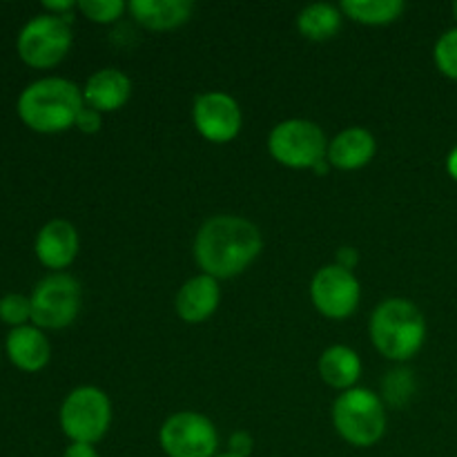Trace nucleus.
I'll list each match as a JSON object with an SVG mask.
<instances>
[{"mask_svg": "<svg viewBox=\"0 0 457 457\" xmlns=\"http://www.w3.org/2000/svg\"><path fill=\"white\" fill-rule=\"evenodd\" d=\"M83 107V87L62 76H45L22 89L16 114L31 132L61 134L74 128Z\"/></svg>", "mask_w": 457, "mask_h": 457, "instance_id": "2", "label": "nucleus"}, {"mask_svg": "<svg viewBox=\"0 0 457 457\" xmlns=\"http://www.w3.org/2000/svg\"><path fill=\"white\" fill-rule=\"evenodd\" d=\"M129 16L147 31H172L192 18L195 4L190 0H132Z\"/></svg>", "mask_w": 457, "mask_h": 457, "instance_id": "17", "label": "nucleus"}, {"mask_svg": "<svg viewBox=\"0 0 457 457\" xmlns=\"http://www.w3.org/2000/svg\"><path fill=\"white\" fill-rule=\"evenodd\" d=\"M58 422L70 442L96 446L112 427L110 395L94 384L71 388L58 411Z\"/></svg>", "mask_w": 457, "mask_h": 457, "instance_id": "5", "label": "nucleus"}, {"mask_svg": "<svg viewBox=\"0 0 457 457\" xmlns=\"http://www.w3.org/2000/svg\"><path fill=\"white\" fill-rule=\"evenodd\" d=\"M262 250L263 235L250 219L239 214H217L196 232L192 257L204 275L221 281L248 270Z\"/></svg>", "mask_w": 457, "mask_h": 457, "instance_id": "1", "label": "nucleus"}, {"mask_svg": "<svg viewBox=\"0 0 457 457\" xmlns=\"http://www.w3.org/2000/svg\"><path fill=\"white\" fill-rule=\"evenodd\" d=\"M74 128L79 129V132H83V134H96V132H101V128H103V114H101V112L94 110V107L85 105L83 110H80L79 119H76Z\"/></svg>", "mask_w": 457, "mask_h": 457, "instance_id": "25", "label": "nucleus"}, {"mask_svg": "<svg viewBox=\"0 0 457 457\" xmlns=\"http://www.w3.org/2000/svg\"><path fill=\"white\" fill-rule=\"evenodd\" d=\"M71 43H74L71 22L43 12L29 18L18 31L16 52L18 58L31 70H54L65 61Z\"/></svg>", "mask_w": 457, "mask_h": 457, "instance_id": "7", "label": "nucleus"}, {"mask_svg": "<svg viewBox=\"0 0 457 457\" xmlns=\"http://www.w3.org/2000/svg\"><path fill=\"white\" fill-rule=\"evenodd\" d=\"M317 370H320V378L324 379L326 386L344 393L348 388L357 386L364 364H361V357L357 355L355 348L335 344V346H328L321 353L320 361H317Z\"/></svg>", "mask_w": 457, "mask_h": 457, "instance_id": "18", "label": "nucleus"}, {"mask_svg": "<svg viewBox=\"0 0 457 457\" xmlns=\"http://www.w3.org/2000/svg\"><path fill=\"white\" fill-rule=\"evenodd\" d=\"M375 152H378V141H375L373 132L360 128V125H353V128L342 129L330 138L326 159L333 165V170L355 172V170L366 168L373 161Z\"/></svg>", "mask_w": 457, "mask_h": 457, "instance_id": "15", "label": "nucleus"}, {"mask_svg": "<svg viewBox=\"0 0 457 457\" xmlns=\"http://www.w3.org/2000/svg\"><path fill=\"white\" fill-rule=\"evenodd\" d=\"M219 303H221L219 281L199 272V275L183 281V286L179 288L177 297H174V312L181 321L196 326L208 321L219 311Z\"/></svg>", "mask_w": 457, "mask_h": 457, "instance_id": "13", "label": "nucleus"}, {"mask_svg": "<svg viewBox=\"0 0 457 457\" xmlns=\"http://www.w3.org/2000/svg\"><path fill=\"white\" fill-rule=\"evenodd\" d=\"M453 18H455V22H457V3H453Z\"/></svg>", "mask_w": 457, "mask_h": 457, "instance_id": "33", "label": "nucleus"}, {"mask_svg": "<svg viewBox=\"0 0 457 457\" xmlns=\"http://www.w3.org/2000/svg\"><path fill=\"white\" fill-rule=\"evenodd\" d=\"M333 428L346 445L370 449L384 437L388 427L386 404L370 388L355 386L339 393L330 409Z\"/></svg>", "mask_w": 457, "mask_h": 457, "instance_id": "4", "label": "nucleus"}, {"mask_svg": "<svg viewBox=\"0 0 457 457\" xmlns=\"http://www.w3.org/2000/svg\"><path fill=\"white\" fill-rule=\"evenodd\" d=\"M335 263L346 268V270L355 272L357 263H360V253H357V248H353V245H342V248L335 253Z\"/></svg>", "mask_w": 457, "mask_h": 457, "instance_id": "28", "label": "nucleus"}, {"mask_svg": "<svg viewBox=\"0 0 457 457\" xmlns=\"http://www.w3.org/2000/svg\"><path fill=\"white\" fill-rule=\"evenodd\" d=\"M0 321L9 328L31 324V302L21 293H9L0 299Z\"/></svg>", "mask_w": 457, "mask_h": 457, "instance_id": "24", "label": "nucleus"}, {"mask_svg": "<svg viewBox=\"0 0 457 457\" xmlns=\"http://www.w3.org/2000/svg\"><path fill=\"white\" fill-rule=\"evenodd\" d=\"M446 172H449V177L457 183V145L449 152V156H446Z\"/></svg>", "mask_w": 457, "mask_h": 457, "instance_id": "30", "label": "nucleus"}, {"mask_svg": "<svg viewBox=\"0 0 457 457\" xmlns=\"http://www.w3.org/2000/svg\"><path fill=\"white\" fill-rule=\"evenodd\" d=\"M159 445L168 457H217L221 440L208 415L177 411L161 424Z\"/></svg>", "mask_w": 457, "mask_h": 457, "instance_id": "9", "label": "nucleus"}, {"mask_svg": "<svg viewBox=\"0 0 457 457\" xmlns=\"http://www.w3.org/2000/svg\"><path fill=\"white\" fill-rule=\"evenodd\" d=\"M31 324L43 330H62L74 324L83 308V286L67 272H49L29 295Z\"/></svg>", "mask_w": 457, "mask_h": 457, "instance_id": "6", "label": "nucleus"}, {"mask_svg": "<svg viewBox=\"0 0 457 457\" xmlns=\"http://www.w3.org/2000/svg\"><path fill=\"white\" fill-rule=\"evenodd\" d=\"M330 170H333V165L328 163V159H324V161H320V163L315 165V168L311 170V172H315V174H320V177H326V174L330 172Z\"/></svg>", "mask_w": 457, "mask_h": 457, "instance_id": "31", "label": "nucleus"}, {"mask_svg": "<svg viewBox=\"0 0 457 457\" xmlns=\"http://www.w3.org/2000/svg\"><path fill=\"white\" fill-rule=\"evenodd\" d=\"M43 9L45 13H49V16H56V18H62V21L71 22L74 21V12H79V3H74V0H45L43 3Z\"/></svg>", "mask_w": 457, "mask_h": 457, "instance_id": "27", "label": "nucleus"}, {"mask_svg": "<svg viewBox=\"0 0 457 457\" xmlns=\"http://www.w3.org/2000/svg\"><path fill=\"white\" fill-rule=\"evenodd\" d=\"M62 457H101L98 455L96 446L83 445V442H70L67 449L62 451Z\"/></svg>", "mask_w": 457, "mask_h": 457, "instance_id": "29", "label": "nucleus"}, {"mask_svg": "<svg viewBox=\"0 0 457 457\" xmlns=\"http://www.w3.org/2000/svg\"><path fill=\"white\" fill-rule=\"evenodd\" d=\"M344 13L342 9L330 3H312L306 4L297 13V29L303 38L312 43H326L335 38L342 29Z\"/></svg>", "mask_w": 457, "mask_h": 457, "instance_id": "19", "label": "nucleus"}, {"mask_svg": "<svg viewBox=\"0 0 457 457\" xmlns=\"http://www.w3.org/2000/svg\"><path fill=\"white\" fill-rule=\"evenodd\" d=\"M217 457H237V455H232V453H228V451H223V453H219Z\"/></svg>", "mask_w": 457, "mask_h": 457, "instance_id": "32", "label": "nucleus"}, {"mask_svg": "<svg viewBox=\"0 0 457 457\" xmlns=\"http://www.w3.org/2000/svg\"><path fill=\"white\" fill-rule=\"evenodd\" d=\"M132 79L119 67H101L83 85V101L101 114H112L128 105Z\"/></svg>", "mask_w": 457, "mask_h": 457, "instance_id": "14", "label": "nucleus"}, {"mask_svg": "<svg viewBox=\"0 0 457 457\" xmlns=\"http://www.w3.org/2000/svg\"><path fill=\"white\" fill-rule=\"evenodd\" d=\"M192 125L201 138L217 145L235 141L244 128V112L228 92H204L192 103Z\"/></svg>", "mask_w": 457, "mask_h": 457, "instance_id": "11", "label": "nucleus"}, {"mask_svg": "<svg viewBox=\"0 0 457 457\" xmlns=\"http://www.w3.org/2000/svg\"><path fill=\"white\" fill-rule=\"evenodd\" d=\"M344 18L366 27H384L395 22L404 13L402 0H344L339 3Z\"/></svg>", "mask_w": 457, "mask_h": 457, "instance_id": "20", "label": "nucleus"}, {"mask_svg": "<svg viewBox=\"0 0 457 457\" xmlns=\"http://www.w3.org/2000/svg\"><path fill=\"white\" fill-rule=\"evenodd\" d=\"M433 61L442 76L457 80V27L445 31L433 47Z\"/></svg>", "mask_w": 457, "mask_h": 457, "instance_id": "23", "label": "nucleus"}, {"mask_svg": "<svg viewBox=\"0 0 457 457\" xmlns=\"http://www.w3.org/2000/svg\"><path fill=\"white\" fill-rule=\"evenodd\" d=\"M254 449V440L248 431H235L230 437H228V453L237 457H250Z\"/></svg>", "mask_w": 457, "mask_h": 457, "instance_id": "26", "label": "nucleus"}, {"mask_svg": "<svg viewBox=\"0 0 457 457\" xmlns=\"http://www.w3.org/2000/svg\"><path fill=\"white\" fill-rule=\"evenodd\" d=\"M415 388H418V384H415L413 370L404 369V366H400L395 370H388L382 379L384 404L404 406L415 395Z\"/></svg>", "mask_w": 457, "mask_h": 457, "instance_id": "21", "label": "nucleus"}, {"mask_svg": "<svg viewBox=\"0 0 457 457\" xmlns=\"http://www.w3.org/2000/svg\"><path fill=\"white\" fill-rule=\"evenodd\" d=\"M9 361L22 373H40L52 360V344L43 328L34 324L12 328L4 339Z\"/></svg>", "mask_w": 457, "mask_h": 457, "instance_id": "16", "label": "nucleus"}, {"mask_svg": "<svg viewBox=\"0 0 457 457\" xmlns=\"http://www.w3.org/2000/svg\"><path fill=\"white\" fill-rule=\"evenodd\" d=\"M311 302L326 320H348L361 302L360 279L337 263L321 266L311 279Z\"/></svg>", "mask_w": 457, "mask_h": 457, "instance_id": "10", "label": "nucleus"}, {"mask_svg": "<svg viewBox=\"0 0 457 457\" xmlns=\"http://www.w3.org/2000/svg\"><path fill=\"white\" fill-rule=\"evenodd\" d=\"M268 152L288 170H312L326 159L328 138L311 119H286L268 134Z\"/></svg>", "mask_w": 457, "mask_h": 457, "instance_id": "8", "label": "nucleus"}, {"mask_svg": "<svg viewBox=\"0 0 457 457\" xmlns=\"http://www.w3.org/2000/svg\"><path fill=\"white\" fill-rule=\"evenodd\" d=\"M79 12L94 25H114L128 12L123 0H79Z\"/></svg>", "mask_w": 457, "mask_h": 457, "instance_id": "22", "label": "nucleus"}, {"mask_svg": "<svg viewBox=\"0 0 457 457\" xmlns=\"http://www.w3.org/2000/svg\"><path fill=\"white\" fill-rule=\"evenodd\" d=\"M80 250V237L74 223L67 219H52L38 230L34 241V254L52 272H65L76 262Z\"/></svg>", "mask_w": 457, "mask_h": 457, "instance_id": "12", "label": "nucleus"}, {"mask_svg": "<svg viewBox=\"0 0 457 457\" xmlns=\"http://www.w3.org/2000/svg\"><path fill=\"white\" fill-rule=\"evenodd\" d=\"M369 337L375 351L388 361L404 364L427 342V317L406 297H388L375 306L369 320Z\"/></svg>", "mask_w": 457, "mask_h": 457, "instance_id": "3", "label": "nucleus"}]
</instances>
